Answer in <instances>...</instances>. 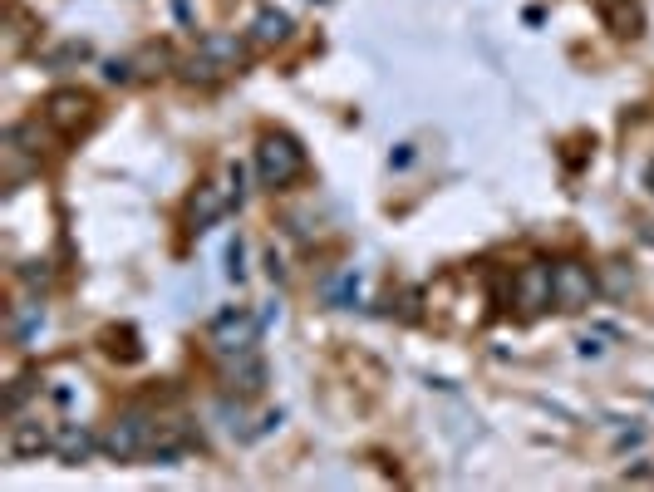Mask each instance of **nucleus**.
I'll list each match as a JSON object with an SVG mask.
<instances>
[{
	"label": "nucleus",
	"instance_id": "f257e3e1",
	"mask_svg": "<svg viewBox=\"0 0 654 492\" xmlns=\"http://www.w3.org/2000/svg\"><path fill=\"white\" fill-rule=\"evenodd\" d=\"M305 173V148H300L291 133H261V143H256V178L261 187H271V192H281V187H291Z\"/></svg>",
	"mask_w": 654,
	"mask_h": 492
},
{
	"label": "nucleus",
	"instance_id": "f03ea898",
	"mask_svg": "<svg viewBox=\"0 0 654 492\" xmlns=\"http://www.w3.org/2000/svg\"><path fill=\"white\" fill-rule=\"evenodd\" d=\"M600 296V281H595V271L586 261H556L551 266V306L566 310V315H576V310H586Z\"/></svg>",
	"mask_w": 654,
	"mask_h": 492
},
{
	"label": "nucleus",
	"instance_id": "7ed1b4c3",
	"mask_svg": "<svg viewBox=\"0 0 654 492\" xmlns=\"http://www.w3.org/2000/svg\"><path fill=\"white\" fill-rule=\"evenodd\" d=\"M261 315H251V310H222L217 320H212V350L222 355V360H241V355H251L256 350V340H261Z\"/></svg>",
	"mask_w": 654,
	"mask_h": 492
},
{
	"label": "nucleus",
	"instance_id": "20e7f679",
	"mask_svg": "<svg viewBox=\"0 0 654 492\" xmlns=\"http://www.w3.org/2000/svg\"><path fill=\"white\" fill-rule=\"evenodd\" d=\"M246 55V45H241L237 35H207L202 45H197V55L187 60V79H202V84H212V79H222V74H232Z\"/></svg>",
	"mask_w": 654,
	"mask_h": 492
},
{
	"label": "nucleus",
	"instance_id": "39448f33",
	"mask_svg": "<svg viewBox=\"0 0 654 492\" xmlns=\"http://www.w3.org/2000/svg\"><path fill=\"white\" fill-rule=\"evenodd\" d=\"M148 438H153V424L143 419V414H119L104 438H99V448H104V458H114V463H138L143 453H148Z\"/></svg>",
	"mask_w": 654,
	"mask_h": 492
},
{
	"label": "nucleus",
	"instance_id": "423d86ee",
	"mask_svg": "<svg viewBox=\"0 0 654 492\" xmlns=\"http://www.w3.org/2000/svg\"><path fill=\"white\" fill-rule=\"evenodd\" d=\"M40 114L45 123L64 133V138H74V133H84L89 123H94V99L84 94V89H55L45 104H40Z\"/></svg>",
	"mask_w": 654,
	"mask_h": 492
},
{
	"label": "nucleus",
	"instance_id": "0eeeda50",
	"mask_svg": "<svg viewBox=\"0 0 654 492\" xmlns=\"http://www.w3.org/2000/svg\"><path fill=\"white\" fill-rule=\"evenodd\" d=\"M512 301L522 315H541L551 306V266L546 261H527L522 271H512Z\"/></svg>",
	"mask_w": 654,
	"mask_h": 492
},
{
	"label": "nucleus",
	"instance_id": "6e6552de",
	"mask_svg": "<svg viewBox=\"0 0 654 492\" xmlns=\"http://www.w3.org/2000/svg\"><path fill=\"white\" fill-rule=\"evenodd\" d=\"M227 212H232V187L227 183H202L192 197H187V227H192V232L217 227Z\"/></svg>",
	"mask_w": 654,
	"mask_h": 492
},
{
	"label": "nucleus",
	"instance_id": "1a4fd4ad",
	"mask_svg": "<svg viewBox=\"0 0 654 492\" xmlns=\"http://www.w3.org/2000/svg\"><path fill=\"white\" fill-rule=\"evenodd\" d=\"M187 448H192V429H187V419H158V424H153L148 458H153L158 468H173Z\"/></svg>",
	"mask_w": 654,
	"mask_h": 492
},
{
	"label": "nucleus",
	"instance_id": "9d476101",
	"mask_svg": "<svg viewBox=\"0 0 654 492\" xmlns=\"http://www.w3.org/2000/svg\"><path fill=\"white\" fill-rule=\"evenodd\" d=\"M5 448H10L15 463H25V458H40L45 448H55V433L45 429L40 419H15V424H10V438H5Z\"/></svg>",
	"mask_w": 654,
	"mask_h": 492
},
{
	"label": "nucleus",
	"instance_id": "9b49d317",
	"mask_svg": "<svg viewBox=\"0 0 654 492\" xmlns=\"http://www.w3.org/2000/svg\"><path fill=\"white\" fill-rule=\"evenodd\" d=\"M99 448V438L89 424H60L55 429V458H60L64 468H79V463H89V453Z\"/></svg>",
	"mask_w": 654,
	"mask_h": 492
},
{
	"label": "nucleus",
	"instance_id": "f8f14e48",
	"mask_svg": "<svg viewBox=\"0 0 654 492\" xmlns=\"http://www.w3.org/2000/svg\"><path fill=\"white\" fill-rule=\"evenodd\" d=\"M251 40L256 45H281V40H291V15L286 10H276V5H261L256 15H251Z\"/></svg>",
	"mask_w": 654,
	"mask_h": 492
},
{
	"label": "nucleus",
	"instance_id": "ddd939ff",
	"mask_svg": "<svg viewBox=\"0 0 654 492\" xmlns=\"http://www.w3.org/2000/svg\"><path fill=\"white\" fill-rule=\"evenodd\" d=\"M261 384H266V365L256 360V350L232 360V369H227V389L232 394H261Z\"/></svg>",
	"mask_w": 654,
	"mask_h": 492
},
{
	"label": "nucleus",
	"instance_id": "4468645a",
	"mask_svg": "<svg viewBox=\"0 0 654 492\" xmlns=\"http://www.w3.org/2000/svg\"><path fill=\"white\" fill-rule=\"evenodd\" d=\"M600 15L610 20V30L615 35H640V25H645V15H640V5L635 0H600Z\"/></svg>",
	"mask_w": 654,
	"mask_h": 492
},
{
	"label": "nucleus",
	"instance_id": "2eb2a0df",
	"mask_svg": "<svg viewBox=\"0 0 654 492\" xmlns=\"http://www.w3.org/2000/svg\"><path fill=\"white\" fill-rule=\"evenodd\" d=\"M104 355H109V360H123V365H138V360H143V345H138V335H133L128 325H109V330H104Z\"/></svg>",
	"mask_w": 654,
	"mask_h": 492
},
{
	"label": "nucleus",
	"instance_id": "dca6fc26",
	"mask_svg": "<svg viewBox=\"0 0 654 492\" xmlns=\"http://www.w3.org/2000/svg\"><path fill=\"white\" fill-rule=\"evenodd\" d=\"M40 320H45V310L35 306V301H20V306H10V335L25 345V340L40 330Z\"/></svg>",
	"mask_w": 654,
	"mask_h": 492
},
{
	"label": "nucleus",
	"instance_id": "f3484780",
	"mask_svg": "<svg viewBox=\"0 0 654 492\" xmlns=\"http://www.w3.org/2000/svg\"><path fill=\"white\" fill-rule=\"evenodd\" d=\"M325 301H330V306H355L359 301V276L355 271H340V276H330V281H325Z\"/></svg>",
	"mask_w": 654,
	"mask_h": 492
},
{
	"label": "nucleus",
	"instance_id": "a211bd4d",
	"mask_svg": "<svg viewBox=\"0 0 654 492\" xmlns=\"http://www.w3.org/2000/svg\"><path fill=\"white\" fill-rule=\"evenodd\" d=\"M89 55H94V45H89V40H64L60 50L50 55V64H55V69H69V64H84Z\"/></svg>",
	"mask_w": 654,
	"mask_h": 492
},
{
	"label": "nucleus",
	"instance_id": "6ab92c4d",
	"mask_svg": "<svg viewBox=\"0 0 654 492\" xmlns=\"http://www.w3.org/2000/svg\"><path fill=\"white\" fill-rule=\"evenodd\" d=\"M30 394H35V379H30V374H20V379H10V389H5V404H0V409L15 419V414H20V404H25Z\"/></svg>",
	"mask_w": 654,
	"mask_h": 492
},
{
	"label": "nucleus",
	"instance_id": "aec40b11",
	"mask_svg": "<svg viewBox=\"0 0 654 492\" xmlns=\"http://www.w3.org/2000/svg\"><path fill=\"white\" fill-rule=\"evenodd\" d=\"M227 281H246V242L241 237H232V246H227Z\"/></svg>",
	"mask_w": 654,
	"mask_h": 492
},
{
	"label": "nucleus",
	"instance_id": "412c9836",
	"mask_svg": "<svg viewBox=\"0 0 654 492\" xmlns=\"http://www.w3.org/2000/svg\"><path fill=\"white\" fill-rule=\"evenodd\" d=\"M20 281H25V286H45V281H50V266H45V261H30V266L20 271Z\"/></svg>",
	"mask_w": 654,
	"mask_h": 492
},
{
	"label": "nucleus",
	"instance_id": "4be33fe9",
	"mask_svg": "<svg viewBox=\"0 0 654 492\" xmlns=\"http://www.w3.org/2000/svg\"><path fill=\"white\" fill-rule=\"evenodd\" d=\"M104 79H114V84L133 79V64H128V60H109V64H104Z\"/></svg>",
	"mask_w": 654,
	"mask_h": 492
},
{
	"label": "nucleus",
	"instance_id": "5701e85b",
	"mask_svg": "<svg viewBox=\"0 0 654 492\" xmlns=\"http://www.w3.org/2000/svg\"><path fill=\"white\" fill-rule=\"evenodd\" d=\"M605 350V335H581V355H600Z\"/></svg>",
	"mask_w": 654,
	"mask_h": 492
},
{
	"label": "nucleus",
	"instance_id": "b1692460",
	"mask_svg": "<svg viewBox=\"0 0 654 492\" xmlns=\"http://www.w3.org/2000/svg\"><path fill=\"white\" fill-rule=\"evenodd\" d=\"M645 183H650V192H654V163H650V173H645Z\"/></svg>",
	"mask_w": 654,
	"mask_h": 492
}]
</instances>
